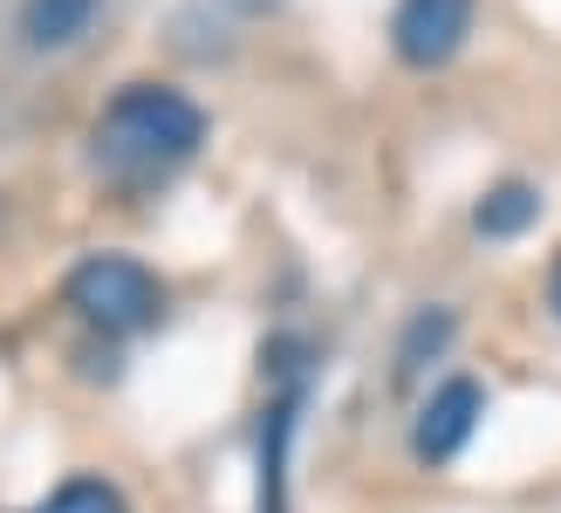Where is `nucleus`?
<instances>
[{"label": "nucleus", "instance_id": "f257e3e1", "mask_svg": "<svg viewBox=\"0 0 561 513\" xmlns=\"http://www.w3.org/2000/svg\"><path fill=\"white\" fill-rule=\"evenodd\" d=\"M96 164L117 185H151L206 145V110L172 82H130L96 117Z\"/></svg>", "mask_w": 561, "mask_h": 513}, {"label": "nucleus", "instance_id": "423d86ee", "mask_svg": "<svg viewBox=\"0 0 561 513\" xmlns=\"http://www.w3.org/2000/svg\"><path fill=\"white\" fill-rule=\"evenodd\" d=\"M295 404L301 397L288 390L261 424V513H288V438H295Z\"/></svg>", "mask_w": 561, "mask_h": 513}, {"label": "nucleus", "instance_id": "0eeeda50", "mask_svg": "<svg viewBox=\"0 0 561 513\" xmlns=\"http://www.w3.org/2000/svg\"><path fill=\"white\" fill-rule=\"evenodd\" d=\"M535 213H541V192L520 185V179H507V185H493L480 206H472V226H480L486 240H514V233L535 226Z\"/></svg>", "mask_w": 561, "mask_h": 513}, {"label": "nucleus", "instance_id": "20e7f679", "mask_svg": "<svg viewBox=\"0 0 561 513\" xmlns=\"http://www.w3.org/2000/svg\"><path fill=\"white\" fill-rule=\"evenodd\" d=\"M480 418H486V390L472 384V377H445V384L425 397L417 424H411V452H417L425 466H453L459 452H466V438L480 432Z\"/></svg>", "mask_w": 561, "mask_h": 513}, {"label": "nucleus", "instance_id": "39448f33", "mask_svg": "<svg viewBox=\"0 0 561 513\" xmlns=\"http://www.w3.org/2000/svg\"><path fill=\"white\" fill-rule=\"evenodd\" d=\"M103 0H21V42L27 48H69L90 35Z\"/></svg>", "mask_w": 561, "mask_h": 513}, {"label": "nucleus", "instance_id": "f03ea898", "mask_svg": "<svg viewBox=\"0 0 561 513\" xmlns=\"http://www.w3.org/2000/svg\"><path fill=\"white\" fill-rule=\"evenodd\" d=\"M62 295H69L76 316L103 335H137L164 316V281L145 261H130V253H90V261L69 274Z\"/></svg>", "mask_w": 561, "mask_h": 513}, {"label": "nucleus", "instance_id": "1a4fd4ad", "mask_svg": "<svg viewBox=\"0 0 561 513\" xmlns=\"http://www.w3.org/2000/svg\"><path fill=\"white\" fill-rule=\"evenodd\" d=\"M445 335H453V316H417V322H411V335H404V350H398V369H417V356L438 350Z\"/></svg>", "mask_w": 561, "mask_h": 513}, {"label": "nucleus", "instance_id": "7ed1b4c3", "mask_svg": "<svg viewBox=\"0 0 561 513\" xmlns=\"http://www.w3.org/2000/svg\"><path fill=\"white\" fill-rule=\"evenodd\" d=\"M472 35V0H398L390 14V48L411 69H445Z\"/></svg>", "mask_w": 561, "mask_h": 513}, {"label": "nucleus", "instance_id": "9d476101", "mask_svg": "<svg viewBox=\"0 0 561 513\" xmlns=\"http://www.w3.org/2000/svg\"><path fill=\"white\" fill-rule=\"evenodd\" d=\"M548 308L561 316V261H554V274H548Z\"/></svg>", "mask_w": 561, "mask_h": 513}, {"label": "nucleus", "instance_id": "6e6552de", "mask_svg": "<svg viewBox=\"0 0 561 513\" xmlns=\"http://www.w3.org/2000/svg\"><path fill=\"white\" fill-rule=\"evenodd\" d=\"M27 513H130L124 506V493L110 487V479H96V472H82V479H62L48 500H35Z\"/></svg>", "mask_w": 561, "mask_h": 513}]
</instances>
